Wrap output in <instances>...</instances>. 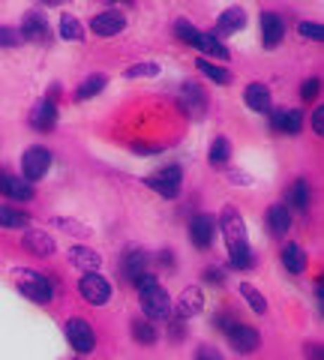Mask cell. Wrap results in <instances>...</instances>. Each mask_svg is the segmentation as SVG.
Listing matches in <instances>:
<instances>
[{"label": "cell", "mask_w": 324, "mask_h": 360, "mask_svg": "<svg viewBox=\"0 0 324 360\" xmlns=\"http://www.w3.org/2000/svg\"><path fill=\"white\" fill-rule=\"evenodd\" d=\"M174 33H177V39H181V42H186V45H198V37H201V30L189 25L186 18H181V21H177V25H174Z\"/></svg>", "instance_id": "836d02e7"}, {"label": "cell", "mask_w": 324, "mask_h": 360, "mask_svg": "<svg viewBox=\"0 0 324 360\" xmlns=\"http://www.w3.org/2000/svg\"><path fill=\"white\" fill-rule=\"evenodd\" d=\"M15 285L18 291L25 295L27 300L33 303H51V283H48V276H42L37 274V270H27V267H18L15 270Z\"/></svg>", "instance_id": "3957f363"}, {"label": "cell", "mask_w": 324, "mask_h": 360, "mask_svg": "<svg viewBox=\"0 0 324 360\" xmlns=\"http://www.w3.org/2000/svg\"><path fill=\"white\" fill-rule=\"evenodd\" d=\"M271 127L276 132H285V135H297L304 129V115L294 108H273L271 111Z\"/></svg>", "instance_id": "30bf717a"}, {"label": "cell", "mask_w": 324, "mask_h": 360, "mask_svg": "<svg viewBox=\"0 0 324 360\" xmlns=\"http://www.w3.org/2000/svg\"><path fill=\"white\" fill-rule=\"evenodd\" d=\"M132 283L141 291V309L148 319H165V315L171 312V297H169V291L156 283V276L141 274L132 279Z\"/></svg>", "instance_id": "7a4b0ae2"}, {"label": "cell", "mask_w": 324, "mask_h": 360, "mask_svg": "<svg viewBox=\"0 0 324 360\" xmlns=\"http://www.w3.org/2000/svg\"><path fill=\"white\" fill-rule=\"evenodd\" d=\"M0 195L15 198V201H30L33 198V186L27 184V180H18L15 174L0 172Z\"/></svg>", "instance_id": "8fae6325"}, {"label": "cell", "mask_w": 324, "mask_h": 360, "mask_svg": "<svg viewBox=\"0 0 324 360\" xmlns=\"http://www.w3.org/2000/svg\"><path fill=\"white\" fill-rule=\"evenodd\" d=\"M48 168H51V153L46 148H30L25 156H21V174H25L27 184L42 180Z\"/></svg>", "instance_id": "8992f818"}, {"label": "cell", "mask_w": 324, "mask_h": 360, "mask_svg": "<svg viewBox=\"0 0 324 360\" xmlns=\"http://www.w3.org/2000/svg\"><path fill=\"white\" fill-rule=\"evenodd\" d=\"M292 229V213H288L285 205H271L267 207V231L273 238H283V234Z\"/></svg>", "instance_id": "2e32d148"}, {"label": "cell", "mask_w": 324, "mask_h": 360, "mask_svg": "<svg viewBox=\"0 0 324 360\" xmlns=\"http://www.w3.org/2000/svg\"><path fill=\"white\" fill-rule=\"evenodd\" d=\"M181 99H183V111H186V108H193L195 115H198V111L205 108V94H201V90H198L193 82H186V84H183Z\"/></svg>", "instance_id": "83f0119b"}, {"label": "cell", "mask_w": 324, "mask_h": 360, "mask_svg": "<svg viewBox=\"0 0 324 360\" xmlns=\"http://www.w3.org/2000/svg\"><path fill=\"white\" fill-rule=\"evenodd\" d=\"M228 340H231V345L238 348V352H243V354L259 352V345H261L259 330L250 328V324H240V321H234V328L228 330Z\"/></svg>", "instance_id": "9c48e42d"}, {"label": "cell", "mask_w": 324, "mask_h": 360, "mask_svg": "<svg viewBox=\"0 0 324 360\" xmlns=\"http://www.w3.org/2000/svg\"><path fill=\"white\" fill-rule=\"evenodd\" d=\"M21 33L15 27H0V45H18Z\"/></svg>", "instance_id": "8d00e7d4"}, {"label": "cell", "mask_w": 324, "mask_h": 360, "mask_svg": "<svg viewBox=\"0 0 324 360\" xmlns=\"http://www.w3.org/2000/svg\"><path fill=\"white\" fill-rule=\"evenodd\" d=\"M42 4H48V6H58V4H63V0H42Z\"/></svg>", "instance_id": "b9f144b4"}, {"label": "cell", "mask_w": 324, "mask_h": 360, "mask_svg": "<svg viewBox=\"0 0 324 360\" xmlns=\"http://www.w3.org/2000/svg\"><path fill=\"white\" fill-rule=\"evenodd\" d=\"M195 360H222V357H219V352H214L210 345H201L198 354H195Z\"/></svg>", "instance_id": "ab89813d"}, {"label": "cell", "mask_w": 324, "mask_h": 360, "mask_svg": "<svg viewBox=\"0 0 324 360\" xmlns=\"http://www.w3.org/2000/svg\"><path fill=\"white\" fill-rule=\"evenodd\" d=\"M21 37L30 39V42H39V39H46L48 37V25H46V15L42 13H27L25 21H21Z\"/></svg>", "instance_id": "e0dca14e"}, {"label": "cell", "mask_w": 324, "mask_h": 360, "mask_svg": "<svg viewBox=\"0 0 324 360\" xmlns=\"http://www.w3.org/2000/svg\"><path fill=\"white\" fill-rule=\"evenodd\" d=\"M243 25H247V13H243L240 6H231V9H226V13L219 15V21H216V33L243 30Z\"/></svg>", "instance_id": "44dd1931"}, {"label": "cell", "mask_w": 324, "mask_h": 360, "mask_svg": "<svg viewBox=\"0 0 324 360\" xmlns=\"http://www.w3.org/2000/svg\"><path fill=\"white\" fill-rule=\"evenodd\" d=\"M240 295L247 297V303H250V309H252V312H259V315L267 312V300H264V295H261L259 288H252L250 283H243V285H240Z\"/></svg>", "instance_id": "1f68e13d"}, {"label": "cell", "mask_w": 324, "mask_h": 360, "mask_svg": "<svg viewBox=\"0 0 324 360\" xmlns=\"http://www.w3.org/2000/svg\"><path fill=\"white\" fill-rule=\"evenodd\" d=\"M60 37L70 39V42H82V39H84V27L78 25L75 15H63V18H60Z\"/></svg>", "instance_id": "f546056e"}, {"label": "cell", "mask_w": 324, "mask_h": 360, "mask_svg": "<svg viewBox=\"0 0 324 360\" xmlns=\"http://www.w3.org/2000/svg\"><path fill=\"white\" fill-rule=\"evenodd\" d=\"M75 360H78V357H75Z\"/></svg>", "instance_id": "7bdbcfd3"}, {"label": "cell", "mask_w": 324, "mask_h": 360, "mask_svg": "<svg viewBox=\"0 0 324 360\" xmlns=\"http://www.w3.org/2000/svg\"><path fill=\"white\" fill-rule=\"evenodd\" d=\"M105 84H108V78H105V75H91V78H84V82L78 84V90H75V99H78V103H84V99L96 96Z\"/></svg>", "instance_id": "cb8c5ba5"}, {"label": "cell", "mask_w": 324, "mask_h": 360, "mask_svg": "<svg viewBox=\"0 0 324 360\" xmlns=\"http://www.w3.org/2000/svg\"><path fill=\"white\" fill-rule=\"evenodd\" d=\"M195 49H201L205 54H210V58H219V60H228V49L216 39V33H201L198 37V45Z\"/></svg>", "instance_id": "603a6c76"}, {"label": "cell", "mask_w": 324, "mask_h": 360, "mask_svg": "<svg viewBox=\"0 0 324 360\" xmlns=\"http://www.w3.org/2000/svg\"><path fill=\"white\" fill-rule=\"evenodd\" d=\"M283 264H285V270H292V274H304L306 270V252L300 250L297 243H285L283 246Z\"/></svg>", "instance_id": "7402d4cb"}, {"label": "cell", "mask_w": 324, "mask_h": 360, "mask_svg": "<svg viewBox=\"0 0 324 360\" xmlns=\"http://www.w3.org/2000/svg\"><path fill=\"white\" fill-rule=\"evenodd\" d=\"M219 229L226 234V243H228V258L238 270H250L255 264V255L250 250V240H247V229H243V217L234 207H226L219 217Z\"/></svg>", "instance_id": "6da1fadb"}, {"label": "cell", "mask_w": 324, "mask_h": 360, "mask_svg": "<svg viewBox=\"0 0 324 360\" xmlns=\"http://www.w3.org/2000/svg\"><path fill=\"white\" fill-rule=\"evenodd\" d=\"M153 75H160V66L156 63H136L127 70V78H153Z\"/></svg>", "instance_id": "e575fe53"}, {"label": "cell", "mask_w": 324, "mask_h": 360, "mask_svg": "<svg viewBox=\"0 0 324 360\" xmlns=\"http://www.w3.org/2000/svg\"><path fill=\"white\" fill-rule=\"evenodd\" d=\"M318 90H321V82H318V78H309V82H304V87H300V96L312 99V96L318 94Z\"/></svg>", "instance_id": "74e56055"}, {"label": "cell", "mask_w": 324, "mask_h": 360, "mask_svg": "<svg viewBox=\"0 0 324 360\" xmlns=\"http://www.w3.org/2000/svg\"><path fill=\"white\" fill-rule=\"evenodd\" d=\"M181 180H183V172L177 165H169V168H162V172H156L150 174L144 184H148L150 189H156L162 198H174L177 193H181Z\"/></svg>", "instance_id": "5b68a950"}, {"label": "cell", "mask_w": 324, "mask_h": 360, "mask_svg": "<svg viewBox=\"0 0 324 360\" xmlns=\"http://www.w3.org/2000/svg\"><path fill=\"white\" fill-rule=\"evenodd\" d=\"M54 123H58V108H54L51 99H42L30 108V127L39 129V132H48L54 129Z\"/></svg>", "instance_id": "7c38bea8"}, {"label": "cell", "mask_w": 324, "mask_h": 360, "mask_svg": "<svg viewBox=\"0 0 324 360\" xmlns=\"http://www.w3.org/2000/svg\"><path fill=\"white\" fill-rule=\"evenodd\" d=\"M189 238H193V243L198 250H207L216 238V217H210V213H195L193 222H189Z\"/></svg>", "instance_id": "52a82bcc"}, {"label": "cell", "mask_w": 324, "mask_h": 360, "mask_svg": "<svg viewBox=\"0 0 324 360\" xmlns=\"http://www.w3.org/2000/svg\"><path fill=\"white\" fill-rule=\"evenodd\" d=\"M27 217L25 213H18L13 207H6V205H0V229H27Z\"/></svg>", "instance_id": "f1b7e54d"}, {"label": "cell", "mask_w": 324, "mask_h": 360, "mask_svg": "<svg viewBox=\"0 0 324 360\" xmlns=\"http://www.w3.org/2000/svg\"><path fill=\"white\" fill-rule=\"evenodd\" d=\"M132 336H136L138 342H144V345H153L160 333H156V328L150 321H132Z\"/></svg>", "instance_id": "d6a6232c"}, {"label": "cell", "mask_w": 324, "mask_h": 360, "mask_svg": "<svg viewBox=\"0 0 324 360\" xmlns=\"http://www.w3.org/2000/svg\"><path fill=\"white\" fill-rule=\"evenodd\" d=\"M70 262L75 267H82L84 274H93V270L103 264V258H99V252L87 250V246H75V250H70Z\"/></svg>", "instance_id": "ffe728a7"}, {"label": "cell", "mask_w": 324, "mask_h": 360, "mask_svg": "<svg viewBox=\"0 0 324 360\" xmlns=\"http://www.w3.org/2000/svg\"><path fill=\"white\" fill-rule=\"evenodd\" d=\"M195 66H198V72H201V75H207L210 82H214V84H222V87L231 84V78H234V75L226 70V66H214V63H207V60H198Z\"/></svg>", "instance_id": "d4e9b609"}, {"label": "cell", "mask_w": 324, "mask_h": 360, "mask_svg": "<svg viewBox=\"0 0 324 360\" xmlns=\"http://www.w3.org/2000/svg\"><path fill=\"white\" fill-rule=\"evenodd\" d=\"M306 352H309V357H312V360H324L321 345H306Z\"/></svg>", "instance_id": "60d3db41"}, {"label": "cell", "mask_w": 324, "mask_h": 360, "mask_svg": "<svg viewBox=\"0 0 324 360\" xmlns=\"http://www.w3.org/2000/svg\"><path fill=\"white\" fill-rule=\"evenodd\" d=\"M144 264H148V255L138 252V250H129V252L124 255V274H127L129 279L141 276V274H144Z\"/></svg>", "instance_id": "4316f807"}, {"label": "cell", "mask_w": 324, "mask_h": 360, "mask_svg": "<svg viewBox=\"0 0 324 360\" xmlns=\"http://www.w3.org/2000/svg\"><path fill=\"white\" fill-rule=\"evenodd\" d=\"M25 246H27L33 255H54V240H51V234L39 231V229H30V231L25 234Z\"/></svg>", "instance_id": "d6986e66"}, {"label": "cell", "mask_w": 324, "mask_h": 360, "mask_svg": "<svg viewBox=\"0 0 324 360\" xmlns=\"http://www.w3.org/2000/svg\"><path fill=\"white\" fill-rule=\"evenodd\" d=\"M201 307H205V295H201V288L189 285L181 291V297H177V319H193L195 312H201Z\"/></svg>", "instance_id": "4fadbf2b"}, {"label": "cell", "mask_w": 324, "mask_h": 360, "mask_svg": "<svg viewBox=\"0 0 324 360\" xmlns=\"http://www.w3.org/2000/svg\"><path fill=\"white\" fill-rule=\"evenodd\" d=\"M66 340H70V345L75 348L78 354H91L96 348L93 328L84 319H70V321H66Z\"/></svg>", "instance_id": "277c9868"}, {"label": "cell", "mask_w": 324, "mask_h": 360, "mask_svg": "<svg viewBox=\"0 0 324 360\" xmlns=\"http://www.w3.org/2000/svg\"><path fill=\"white\" fill-rule=\"evenodd\" d=\"M124 27H127V18L120 13H99L96 18H91V30L96 37H115Z\"/></svg>", "instance_id": "5bb4252c"}, {"label": "cell", "mask_w": 324, "mask_h": 360, "mask_svg": "<svg viewBox=\"0 0 324 360\" xmlns=\"http://www.w3.org/2000/svg\"><path fill=\"white\" fill-rule=\"evenodd\" d=\"M78 291H82V297L87 303H93V307H103V303H108V297H111V285L96 274H84L82 283H78Z\"/></svg>", "instance_id": "ba28073f"}, {"label": "cell", "mask_w": 324, "mask_h": 360, "mask_svg": "<svg viewBox=\"0 0 324 360\" xmlns=\"http://www.w3.org/2000/svg\"><path fill=\"white\" fill-rule=\"evenodd\" d=\"M300 37L304 39H312V42H321L324 39V27L321 25H316V21H300Z\"/></svg>", "instance_id": "d590c367"}, {"label": "cell", "mask_w": 324, "mask_h": 360, "mask_svg": "<svg viewBox=\"0 0 324 360\" xmlns=\"http://www.w3.org/2000/svg\"><path fill=\"white\" fill-rule=\"evenodd\" d=\"M261 33H264V45L267 49H276L285 37V21L279 18L276 13H264L261 15Z\"/></svg>", "instance_id": "9a60e30c"}, {"label": "cell", "mask_w": 324, "mask_h": 360, "mask_svg": "<svg viewBox=\"0 0 324 360\" xmlns=\"http://www.w3.org/2000/svg\"><path fill=\"white\" fill-rule=\"evenodd\" d=\"M243 99H247V105L252 108V111H271V90H267L261 82H252V84H247V94H243Z\"/></svg>", "instance_id": "ac0fdd59"}, {"label": "cell", "mask_w": 324, "mask_h": 360, "mask_svg": "<svg viewBox=\"0 0 324 360\" xmlns=\"http://www.w3.org/2000/svg\"><path fill=\"white\" fill-rule=\"evenodd\" d=\"M309 198H312V193H309V184H306V180H304V177L294 180L292 193H288V205L297 207V210H306V207H309Z\"/></svg>", "instance_id": "484cf974"}, {"label": "cell", "mask_w": 324, "mask_h": 360, "mask_svg": "<svg viewBox=\"0 0 324 360\" xmlns=\"http://www.w3.org/2000/svg\"><path fill=\"white\" fill-rule=\"evenodd\" d=\"M312 129H316V135H324V108L321 105L312 111Z\"/></svg>", "instance_id": "f35d334b"}, {"label": "cell", "mask_w": 324, "mask_h": 360, "mask_svg": "<svg viewBox=\"0 0 324 360\" xmlns=\"http://www.w3.org/2000/svg\"><path fill=\"white\" fill-rule=\"evenodd\" d=\"M228 156H231V144H228V139H216L214 144H210V150H207L210 165H226V162H228Z\"/></svg>", "instance_id": "4dcf8cb0"}]
</instances>
